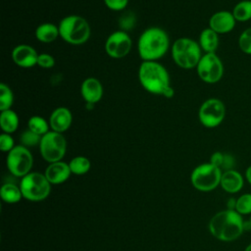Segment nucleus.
I'll list each match as a JSON object with an SVG mask.
<instances>
[{
  "instance_id": "5701e85b",
  "label": "nucleus",
  "mask_w": 251,
  "mask_h": 251,
  "mask_svg": "<svg viewBox=\"0 0 251 251\" xmlns=\"http://www.w3.org/2000/svg\"><path fill=\"white\" fill-rule=\"evenodd\" d=\"M0 195L2 200L7 203H17L23 197L21 188L14 183H5L2 185Z\"/></svg>"
},
{
  "instance_id": "f704fd0d",
  "label": "nucleus",
  "mask_w": 251,
  "mask_h": 251,
  "mask_svg": "<svg viewBox=\"0 0 251 251\" xmlns=\"http://www.w3.org/2000/svg\"><path fill=\"white\" fill-rule=\"evenodd\" d=\"M244 178L251 185V165L246 168L245 173H244Z\"/></svg>"
},
{
  "instance_id": "e433bc0d",
  "label": "nucleus",
  "mask_w": 251,
  "mask_h": 251,
  "mask_svg": "<svg viewBox=\"0 0 251 251\" xmlns=\"http://www.w3.org/2000/svg\"><path fill=\"white\" fill-rule=\"evenodd\" d=\"M246 227H248V229H251V215L249 217V220L247 222H245V229Z\"/></svg>"
},
{
  "instance_id": "6e6552de",
  "label": "nucleus",
  "mask_w": 251,
  "mask_h": 251,
  "mask_svg": "<svg viewBox=\"0 0 251 251\" xmlns=\"http://www.w3.org/2000/svg\"><path fill=\"white\" fill-rule=\"evenodd\" d=\"M39 149L41 156L45 161L49 163L61 161L67 150L66 138L60 132L49 130L41 136Z\"/></svg>"
},
{
  "instance_id": "f257e3e1",
  "label": "nucleus",
  "mask_w": 251,
  "mask_h": 251,
  "mask_svg": "<svg viewBox=\"0 0 251 251\" xmlns=\"http://www.w3.org/2000/svg\"><path fill=\"white\" fill-rule=\"evenodd\" d=\"M138 79L141 86L149 93L163 95L166 98L174 96L169 73L158 61H143L138 69Z\"/></svg>"
},
{
  "instance_id": "cd10ccee",
  "label": "nucleus",
  "mask_w": 251,
  "mask_h": 251,
  "mask_svg": "<svg viewBox=\"0 0 251 251\" xmlns=\"http://www.w3.org/2000/svg\"><path fill=\"white\" fill-rule=\"evenodd\" d=\"M238 47L246 55H251V26L245 28L238 37Z\"/></svg>"
},
{
  "instance_id": "9d476101",
  "label": "nucleus",
  "mask_w": 251,
  "mask_h": 251,
  "mask_svg": "<svg viewBox=\"0 0 251 251\" xmlns=\"http://www.w3.org/2000/svg\"><path fill=\"white\" fill-rule=\"evenodd\" d=\"M196 71L201 80L214 84L219 82L224 75V65L216 53H205L202 55Z\"/></svg>"
},
{
  "instance_id": "4be33fe9",
  "label": "nucleus",
  "mask_w": 251,
  "mask_h": 251,
  "mask_svg": "<svg viewBox=\"0 0 251 251\" xmlns=\"http://www.w3.org/2000/svg\"><path fill=\"white\" fill-rule=\"evenodd\" d=\"M236 22L246 23L251 20V0H241L235 4L231 11Z\"/></svg>"
},
{
  "instance_id": "c9c22d12",
  "label": "nucleus",
  "mask_w": 251,
  "mask_h": 251,
  "mask_svg": "<svg viewBox=\"0 0 251 251\" xmlns=\"http://www.w3.org/2000/svg\"><path fill=\"white\" fill-rule=\"evenodd\" d=\"M227 208L226 209H229V210H235V204H236V199L234 198H229L227 200Z\"/></svg>"
},
{
  "instance_id": "f8f14e48",
  "label": "nucleus",
  "mask_w": 251,
  "mask_h": 251,
  "mask_svg": "<svg viewBox=\"0 0 251 251\" xmlns=\"http://www.w3.org/2000/svg\"><path fill=\"white\" fill-rule=\"evenodd\" d=\"M131 45L132 42L129 35L126 31L117 30L108 36L105 42V51L110 57L121 59L129 53Z\"/></svg>"
},
{
  "instance_id": "423d86ee",
  "label": "nucleus",
  "mask_w": 251,
  "mask_h": 251,
  "mask_svg": "<svg viewBox=\"0 0 251 251\" xmlns=\"http://www.w3.org/2000/svg\"><path fill=\"white\" fill-rule=\"evenodd\" d=\"M223 171L215 165L204 163L197 166L191 173V183L199 191H212L220 185Z\"/></svg>"
},
{
  "instance_id": "ddd939ff",
  "label": "nucleus",
  "mask_w": 251,
  "mask_h": 251,
  "mask_svg": "<svg viewBox=\"0 0 251 251\" xmlns=\"http://www.w3.org/2000/svg\"><path fill=\"white\" fill-rule=\"evenodd\" d=\"M236 21L230 11L222 10L214 13L209 20V27L218 34L230 32L235 26Z\"/></svg>"
},
{
  "instance_id": "a878e982",
  "label": "nucleus",
  "mask_w": 251,
  "mask_h": 251,
  "mask_svg": "<svg viewBox=\"0 0 251 251\" xmlns=\"http://www.w3.org/2000/svg\"><path fill=\"white\" fill-rule=\"evenodd\" d=\"M14 103V94L11 88L5 84L0 83V111L11 109Z\"/></svg>"
},
{
  "instance_id": "6ab92c4d",
  "label": "nucleus",
  "mask_w": 251,
  "mask_h": 251,
  "mask_svg": "<svg viewBox=\"0 0 251 251\" xmlns=\"http://www.w3.org/2000/svg\"><path fill=\"white\" fill-rule=\"evenodd\" d=\"M198 43L205 53H216L220 43L219 34L210 27L204 28L199 35Z\"/></svg>"
},
{
  "instance_id": "1a4fd4ad",
  "label": "nucleus",
  "mask_w": 251,
  "mask_h": 251,
  "mask_svg": "<svg viewBox=\"0 0 251 251\" xmlns=\"http://www.w3.org/2000/svg\"><path fill=\"white\" fill-rule=\"evenodd\" d=\"M226 106L219 98H209L205 100L198 111V119L202 126L207 128L219 126L225 120Z\"/></svg>"
},
{
  "instance_id": "c756f323",
  "label": "nucleus",
  "mask_w": 251,
  "mask_h": 251,
  "mask_svg": "<svg viewBox=\"0 0 251 251\" xmlns=\"http://www.w3.org/2000/svg\"><path fill=\"white\" fill-rule=\"evenodd\" d=\"M37 65L42 69H51L55 65V59L50 54L41 53L38 55Z\"/></svg>"
},
{
  "instance_id": "4c0bfd02",
  "label": "nucleus",
  "mask_w": 251,
  "mask_h": 251,
  "mask_svg": "<svg viewBox=\"0 0 251 251\" xmlns=\"http://www.w3.org/2000/svg\"><path fill=\"white\" fill-rule=\"evenodd\" d=\"M243 251H251V243H249V244L244 248Z\"/></svg>"
},
{
  "instance_id": "72a5a7b5",
  "label": "nucleus",
  "mask_w": 251,
  "mask_h": 251,
  "mask_svg": "<svg viewBox=\"0 0 251 251\" xmlns=\"http://www.w3.org/2000/svg\"><path fill=\"white\" fill-rule=\"evenodd\" d=\"M224 156H225V153L223 152H220V151L214 152L210 157V163L221 169L224 161Z\"/></svg>"
},
{
  "instance_id": "bb28decb",
  "label": "nucleus",
  "mask_w": 251,
  "mask_h": 251,
  "mask_svg": "<svg viewBox=\"0 0 251 251\" xmlns=\"http://www.w3.org/2000/svg\"><path fill=\"white\" fill-rule=\"evenodd\" d=\"M235 211L241 216L251 215V193H243L236 198Z\"/></svg>"
},
{
  "instance_id": "4468645a",
  "label": "nucleus",
  "mask_w": 251,
  "mask_h": 251,
  "mask_svg": "<svg viewBox=\"0 0 251 251\" xmlns=\"http://www.w3.org/2000/svg\"><path fill=\"white\" fill-rule=\"evenodd\" d=\"M38 55L33 47L27 44H20L13 49L12 60L21 68H31L37 65Z\"/></svg>"
},
{
  "instance_id": "9b49d317",
  "label": "nucleus",
  "mask_w": 251,
  "mask_h": 251,
  "mask_svg": "<svg viewBox=\"0 0 251 251\" xmlns=\"http://www.w3.org/2000/svg\"><path fill=\"white\" fill-rule=\"evenodd\" d=\"M33 164L30 151L24 145H16L7 156V167L16 176H25L29 174Z\"/></svg>"
},
{
  "instance_id": "7ed1b4c3",
  "label": "nucleus",
  "mask_w": 251,
  "mask_h": 251,
  "mask_svg": "<svg viewBox=\"0 0 251 251\" xmlns=\"http://www.w3.org/2000/svg\"><path fill=\"white\" fill-rule=\"evenodd\" d=\"M170 38L161 27L146 28L137 41V51L142 61H158L169 50Z\"/></svg>"
},
{
  "instance_id": "20e7f679",
  "label": "nucleus",
  "mask_w": 251,
  "mask_h": 251,
  "mask_svg": "<svg viewBox=\"0 0 251 251\" xmlns=\"http://www.w3.org/2000/svg\"><path fill=\"white\" fill-rule=\"evenodd\" d=\"M58 26L60 37L72 45H81L90 36L89 24L80 16H67L61 20Z\"/></svg>"
},
{
  "instance_id": "39448f33",
  "label": "nucleus",
  "mask_w": 251,
  "mask_h": 251,
  "mask_svg": "<svg viewBox=\"0 0 251 251\" xmlns=\"http://www.w3.org/2000/svg\"><path fill=\"white\" fill-rule=\"evenodd\" d=\"M172 57L179 68L191 70L197 67L202 57V49L195 40L188 37H180L173 44Z\"/></svg>"
},
{
  "instance_id": "2eb2a0df",
  "label": "nucleus",
  "mask_w": 251,
  "mask_h": 251,
  "mask_svg": "<svg viewBox=\"0 0 251 251\" xmlns=\"http://www.w3.org/2000/svg\"><path fill=\"white\" fill-rule=\"evenodd\" d=\"M80 93L81 97L87 104L93 105L102 99L103 86L97 78L88 77L82 81Z\"/></svg>"
},
{
  "instance_id": "0eeeda50",
  "label": "nucleus",
  "mask_w": 251,
  "mask_h": 251,
  "mask_svg": "<svg viewBox=\"0 0 251 251\" xmlns=\"http://www.w3.org/2000/svg\"><path fill=\"white\" fill-rule=\"evenodd\" d=\"M50 182L40 173H29L23 176L20 188L23 196L30 201H41L48 197L50 193Z\"/></svg>"
},
{
  "instance_id": "7c9ffc66",
  "label": "nucleus",
  "mask_w": 251,
  "mask_h": 251,
  "mask_svg": "<svg viewBox=\"0 0 251 251\" xmlns=\"http://www.w3.org/2000/svg\"><path fill=\"white\" fill-rule=\"evenodd\" d=\"M14 147H15L14 139L11 136V134L3 132L0 135V149H1V151L10 152Z\"/></svg>"
},
{
  "instance_id": "473e14b6",
  "label": "nucleus",
  "mask_w": 251,
  "mask_h": 251,
  "mask_svg": "<svg viewBox=\"0 0 251 251\" xmlns=\"http://www.w3.org/2000/svg\"><path fill=\"white\" fill-rule=\"evenodd\" d=\"M234 166H235V159H234V157L231 154L225 153L224 161H223V165H222L221 170L223 172H226V171H228V170H233Z\"/></svg>"
},
{
  "instance_id": "f03ea898",
  "label": "nucleus",
  "mask_w": 251,
  "mask_h": 251,
  "mask_svg": "<svg viewBox=\"0 0 251 251\" xmlns=\"http://www.w3.org/2000/svg\"><path fill=\"white\" fill-rule=\"evenodd\" d=\"M209 231L217 239L234 241L245 230V221L235 210L226 209L215 214L209 222Z\"/></svg>"
},
{
  "instance_id": "dca6fc26",
  "label": "nucleus",
  "mask_w": 251,
  "mask_h": 251,
  "mask_svg": "<svg viewBox=\"0 0 251 251\" xmlns=\"http://www.w3.org/2000/svg\"><path fill=\"white\" fill-rule=\"evenodd\" d=\"M73 122L72 112L66 107L55 109L49 119V125L52 130L63 133L68 130Z\"/></svg>"
},
{
  "instance_id": "393cba45",
  "label": "nucleus",
  "mask_w": 251,
  "mask_h": 251,
  "mask_svg": "<svg viewBox=\"0 0 251 251\" xmlns=\"http://www.w3.org/2000/svg\"><path fill=\"white\" fill-rule=\"evenodd\" d=\"M71 172L75 175H84L90 169V161L83 156H76L69 163Z\"/></svg>"
},
{
  "instance_id": "412c9836",
  "label": "nucleus",
  "mask_w": 251,
  "mask_h": 251,
  "mask_svg": "<svg viewBox=\"0 0 251 251\" xmlns=\"http://www.w3.org/2000/svg\"><path fill=\"white\" fill-rule=\"evenodd\" d=\"M0 126L5 133H13L18 129L19 117L18 114L12 109L1 111L0 114Z\"/></svg>"
},
{
  "instance_id": "2f4dec72",
  "label": "nucleus",
  "mask_w": 251,
  "mask_h": 251,
  "mask_svg": "<svg viewBox=\"0 0 251 251\" xmlns=\"http://www.w3.org/2000/svg\"><path fill=\"white\" fill-rule=\"evenodd\" d=\"M104 3L110 10L122 11L127 6L128 0H104Z\"/></svg>"
},
{
  "instance_id": "b1692460",
  "label": "nucleus",
  "mask_w": 251,
  "mask_h": 251,
  "mask_svg": "<svg viewBox=\"0 0 251 251\" xmlns=\"http://www.w3.org/2000/svg\"><path fill=\"white\" fill-rule=\"evenodd\" d=\"M49 123L40 116H32L27 122V128L40 136H43L49 131Z\"/></svg>"
},
{
  "instance_id": "aec40b11",
  "label": "nucleus",
  "mask_w": 251,
  "mask_h": 251,
  "mask_svg": "<svg viewBox=\"0 0 251 251\" xmlns=\"http://www.w3.org/2000/svg\"><path fill=\"white\" fill-rule=\"evenodd\" d=\"M60 36L59 26L51 23L39 25L35 29V37L38 41L43 43H51Z\"/></svg>"
},
{
  "instance_id": "a211bd4d",
  "label": "nucleus",
  "mask_w": 251,
  "mask_h": 251,
  "mask_svg": "<svg viewBox=\"0 0 251 251\" xmlns=\"http://www.w3.org/2000/svg\"><path fill=\"white\" fill-rule=\"evenodd\" d=\"M71 173L72 172L69 164L58 161L55 163H50V165L46 168L44 175L50 183L60 184L69 178Z\"/></svg>"
},
{
  "instance_id": "f3484780",
  "label": "nucleus",
  "mask_w": 251,
  "mask_h": 251,
  "mask_svg": "<svg viewBox=\"0 0 251 251\" xmlns=\"http://www.w3.org/2000/svg\"><path fill=\"white\" fill-rule=\"evenodd\" d=\"M244 176L236 170L223 172L220 185L227 193L234 194L239 192L244 185Z\"/></svg>"
},
{
  "instance_id": "c85d7f7f",
  "label": "nucleus",
  "mask_w": 251,
  "mask_h": 251,
  "mask_svg": "<svg viewBox=\"0 0 251 251\" xmlns=\"http://www.w3.org/2000/svg\"><path fill=\"white\" fill-rule=\"evenodd\" d=\"M41 140V136L36 134L35 132L31 131L30 129H26L25 130L22 135H21V142L22 145L25 146V147H29V146H35L37 144L40 143Z\"/></svg>"
}]
</instances>
